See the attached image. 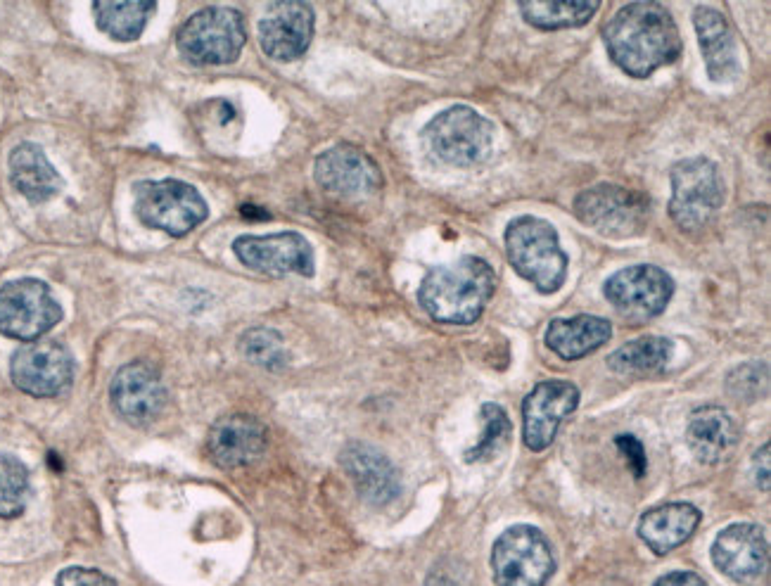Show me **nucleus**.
Returning a JSON list of instances; mask_svg holds the SVG:
<instances>
[{"label": "nucleus", "mask_w": 771, "mask_h": 586, "mask_svg": "<svg viewBox=\"0 0 771 586\" xmlns=\"http://www.w3.org/2000/svg\"><path fill=\"white\" fill-rule=\"evenodd\" d=\"M603 41L610 60L634 79H648L684 53L679 27L662 3H629L605 24Z\"/></svg>", "instance_id": "1"}, {"label": "nucleus", "mask_w": 771, "mask_h": 586, "mask_svg": "<svg viewBox=\"0 0 771 586\" xmlns=\"http://www.w3.org/2000/svg\"><path fill=\"white\" fill-rule=\"evenodd\" d=\"M496 290V273L482 257L435 266L418 290L420 307L446 326H470L484 314Z\"/></svg>", "instance_id": "2"}, {"label": "nucleus", "mask_w": 771, "mask_h": 586, "mask_svg": "<svg viewBox=\"0 0 771 586\" xmlns=\"http://www.w3.org/2000/svg\"><path fill=\"white\" fill-rule=\"evenodd\" d=\"M503 240L513 269L530 280L541 295H553L563 288L570 261L553 224L537 216H518L508 224Z\"/></svg>", "instance_id": "3"}, {"label": "nucleus", "mask_w": 771, "mask_h": 586, "mask_svg": "<svg viewBox=\"0 0 771 586\" xmlns=\"http://www.w3.org/2000/svg\"><path fill=\"white\" fill-rule=\"evenodd\" d=\"M669 181H672L669 216L681 231H700L715 219L724 205V178L712 159H681L672 167Z\"/></svg>", "instance_id": "4"}, {"label": "nucleus", "mask_w": 771, "mask_h": 586, "mask_svg": "<svg viewBox=\"0 0 771 586\" xmlns=\"http://www.w3.org/2000/svg\"><path fill=\"white\" fill-rule=\"evenodd\" d=\"M575 216L605 238H636L651 221V200L634 188L598 183L575 197Z\"/></svg>", "instance_id": "5"}, {"label": "nucleus", "mask_w": 771, "mask_h": 586, "mask_svg": "<svg viewBox=\"0 0 771 586\" xmlns=\"http://www.w3.org/2000/svg\"><path fill=\"white\" fill-rule=\"evenodd\" d=\"M247 41L245 22L233 8H205L178 29L176 46L193 65L219 67L231 65L242 53Z\"/></svg>", "instance_id": "6"}, {"label": "nucleus", "mask_w": 771, "mask_h": 586, "mask_svg": "<svg viewBox=\"0 0 771 586\" xmlns=\"http://www.w3.org/2000/svg\"><path fill=\"white\" fill-rule=\"evenodd\" d=\"M133 209L140 224L174 238H183L195 231L209 216V207L200 190L176 178L138 183Z\"/></svg>", "instance_id": "7"}, {"label": "nucleus", "mask_w": 771, "mask_h": 586, "mask_svg": "<svg viewBox=\"0 0 771 586\" xmlns=\"http://www.w3.org/2000/svg\"><path fill=\"white\" fill-rule=\"evenodd\" d=\"M556 572V556L546 534L532 525L508 527L492 549L496 586H544Z\"/></svg>", "instance_id": "8"}, {"label": "nucleus", "mask_w": 771, "mask_h": 586, "mask_svg": "<svg viewBox=\"0 0 771 586\" xmlns=\"http://www.w3.org/2000/svg\"><path fill=\"white\" fill-rule=\"evenodd\" d=\"M432 155L451 167H473L489 155L494 143V124L468 105H454L439 112L423 131Z\"/></svg>", "instance_id": "9"}, {"label": "nucleus", "mask_w": 771, "mask_h": 586, "mask_svg": "<svg viewBox=\"0 0 771 586\" xmlns=\"http://www.w3.org/2000/svg\"><path fill=\"white\" fill-rule=\"evenodd\" d=\"M62 321V307L46 283L22 278L0 288V333L12 340L36 342Z\"/></svg>", "instance_id": "10"}, {"label": "nucleus", "mask_w": 771, "mask_h": 586, "mask_svg": "<svg viewBox=\"0 0 771 586\" xmlns=\"http://www.w3.org/2000/svg\"><path fill=\"white\" fill-rule=\"evenodd\" d=\"M605 299L629 323H646L667 309L674 295V280L665 269L636 264L605 280Z\"/></svg>", "instance_id": "11"}, {"label": "nucleus", "mask_w": 771, "mask_h": 586, "mask_svg": "<svg viewBox=\"0 0 771 586\" xmlns=\"http://www.w3.org/2000/svg\"><path fill=\"white\" fill-rule=\"evenodd\" d=\"M235 257L247 269L266 276H297L311 278L316 271V257L311 242L295 231L271 235H240L233 242Z\"/></svg>", "instance_id": "12"}, {"label": "nucleus", "mask_w": 771, "mask_h": 586, "mask_svg": "<svg viewBox=\"0 0 771 586\" xmlns=\"http://www.w3.org/2000/svg\"><path fill=\"white\" fill-rule=\"evenodd\" d=\"M12 382L31 397H57L72 385L74 361L60 342L36 340L17 349L10 363Z\"/></svg>", "instance_id": "13"}, {"label": "nucleus", "mask_w": 771, "mask_h": 586, "mask_svg": "<svg viewBox=\"0 0 771 586\" xmlns=\"http://www.w3.org/2000/svg\"><path fill=\"white\" fill-rule=\"evenodd\" d=\"M579 406V390L572 382H539L522 401V439L532 454L549 449L558 428Z\"/></svg>", "instance_id": "14"}, {"label": "nucleus", "mask_w": 771, "mask_h": 586, "mask_svg": "<svg viewBox=\"0 0 771 586\" xmlns=\"http://www.w3.org/2000/svg\"><path fill=\"white\" fill-rule=\"evenodd\" d=\"M314 178L326 193L337 197H371L382 188V171L378 162L356 145H335L318 155Z\"/></svg>", "instance_id": "15"}, {"label": "nucleus", "mask_w": 771, "mask_h": 586, "mask_svg": "<svg viewBox=\"0 0 771 586\" xmlns=\"http://www.w3.org/2000/svg\"><path fill=\"white\" fill-rule=\"evenodd\" d=\"M110 397L119 416L138 428L157 420L167 404L162 378L150 363L143 361L126 363L124 368H119L112 380Z\"/></svg>", "instance_id": "16"}, {"label": "nucleus", "mask_w": 771, "mask_h": 586, "mask_svg": "<svg viewBox=\"0 0 771 586\" xmlns=\"http://www.w3.org/2000/svg\"><path fill=\"white\" fill-rule=\"evenodd\" d=\"M712 560L738 584L757 582L769 565V541L762 527L750 522L729 525L712 544Z\"/></svg>", "instance_id": "17"}, {"label": "nucleus", "mask_w": 771, "mask_h": 586, "mask_svg": "<svg viewBox=\"0 0 771 586\" xmlns=\"http://www.w3.org/2000/svg\"><path fill=\"white\" fill-rule=\"evenodd\" d=\"M314 27L309 3H273L259 22V43L271 60L295 62L309 50Z\"/></svg>", "instance_id": "18"}, {"label": "nucleus", "mask_w": 771, "mask_h": 586, "mask_svg": "<svg viewBox=\"0 0 771 586\" xmlns=\"http://www.w3.org/2000/svg\"><path fill=\"white\" fill-rule=\"evenodd\" d=\"M269 444V432L259 418L233 413L216 420L207 435V454L219 468L238 470L257 463Z\"/></svg>", "instance_id": "19"}, {"label": "nucleus", "mask_w": 771, "mask_h": 586, "mask_svg": "<svg viewBox=\"0 0 771 586\" xmlns=\"http://www.w3.org/2000/svg\"><path fill=\"white\" fill-rule=\"evenodd\" d=\"M340 463L363 501L373 503V506H387L399 496L401 480L397 468L371 444L354 442L344 447Z\"/></svg>", "instance_id": "20"}, {"label": "nucleus", "mask_w": 771, "mask_h": 586, "mask_svg": "<svg viewBox=\"0 0 771 586\" xmlns=\"http://www.w3.org/2000/svg\"><path fill=\"white\" fill-rule=\"evenodd\" d=\"M693 27L698 31L700 50H703L705 69L710 81L715 84H729L741 72L738 62V46L734 29L729 27L722 12L710 5H698L693 10Z\"/></svg>", "instance_id": "21"}, {"label": "nucleus", "mask_w": 771, "mask_h": 586, "mask_svg": "<svg viewBox=\"0 0 771 586\" xmlns=\"http://www.w3.org/2000/svg\"><path fill=\"white\" fill-rule=\"evenodd\" d=\"M700 520H703V513L693 503H665V506H655L641 515L639 537L655 556H667L693 537Z\"/></svg>", "instance_id": "22"}, {"label": "nucleus", "mask_w": 771, "mask_h": 586, "mask_svg": "<svg viewBox=\"0 0 771 586\" xmlns=\"http://www.w3.org/2000/svg\"><path fill=\"white\" fill-rule=\"evenodd\" d=\"M613 335L608 318L579 314L572 318H553L546 328V345L565 361H577L601 349Z\"/></svg>", "instance_id": "23"}, {"label": "nucleus", "mask_w": 771, "mask_h": 586, "mask_svg": "<svg viewBox=\"0 0 771 586\" xmlns=\"http://www.w3.org/2000/svg\"><path fill=\"white\" fill-rule=\"evenodd\" d=\"M686 442L693 456L705 466L722 463L736 444V425L719 406H703L688 418Z\"/></svg>", "instance_id": "24"}, {"label": "nucleus", "mask_w": 771, "mask_h": 586, "mask_svg": "<svg viewBox=\"0 0 771 586\" xmlns=\"http://www.w3.org/2000/svg\"><path fill=\"white\" fill-rule=\"evenodd\" d=\"M10 181L29 202H48L62 188L60 174L34 143H22L12 150Z\"/></svg>", "instance_id": "25"}, {"label": "nucleus", "mask_w": 771, "mask_h": 586, "mask_svg": "<svg viewBox=\"0 0 771 586\" xmlns=\"http://www.w3.org/2000/svg\"><path fill=\"white\" fill-rule=\"evenodd\" d=\"M672 354V340L658 335H646L615 349L608 356V368L620 375H655L665 371Z\"/></svg>", "instance_id": "26"}, {"label": "nucleus", "mask_w": 771, "mask_h": 586, "mask_svg": "<svg viewBox=\"0 0 771 586\" xmlns=\"http://www.w3.org/2000/svg\"><path fill=\"white\" fill-rule=\"evenodd\" d=\"M157 10V3H145V0H131V3H93V15L98 22V29L114 41L129 43L143 34L148 27V19Z\"/></svg>", "instance_id": "27"}, {"label": "nucleus", "mask_w": 771, "mask_h": 586, "mask_svg": "<svg viewBox=\"0 0 771 586\" xmlns=\"http://www.w3.org/2000/svg\"><path fill=\"white\" fill-rule=\"evenodd\" d=\"M522 17L532 27L553 31V29H575L584 27L596 15L601 3H579V0H525L518 5Z\"/></svg>", "instance_id": "28"}, {"label": "nucleus", "mask_w": 771, "mask_h": 586, "mask_svg": "<svg viewBox=\"0 0 771 586\" xmlns=\"http://www.w3.org/2000/svg\"><path fill=\"white\" fill-rule=\"evenodd\" d=\"M482 420V435L477 439L475 447L465 451V463H482L494 458L506 447L508 439L513 435V423L508 413L499 404H484L480 409Z\"/></svg>", "instance_id": "29"}, {"label": "nucleus", "mask_w": 771, "mask_h": 586, "mask_svg": "<svg viewBox=\"0 0 771 586\" xmlns=\"http://www.w3.org/2000/svg\"><path fill=\"white\" fill-rule=\"evenodd\" d=\"M29 501V470L15 456L0 454V518H17Z\"/></svg>", "instance_id": "30"}, {"label": "nucleus", "mask_w": 771, "mask_h": 586, "mask_svg": "<svg viewBox=\"0 0 771 586\" xmlns=\"http://www.w3.org/2000/svg\"><path fill=\"white\" fill-rule=\"evenodd\" d=\"M240 352L264 368H280L288 361L283 337L271 328H252L240 337Z\"/></svg>", "instance_id": "31"}, {"label": "nucleus", "mask_w": 771, "mask_h": 586, "mask_svg": "<svg viewBox=\"0 0 771 586\" xmlns=\"http://www.w3.org/2000/svg\"><path fill=\"white\" fill-rule=\"evenodd\" d=\"M767 385H769V373H767V363L760 361H750L738 366L736 371L729 373L726 378V390L738 401H755L760 399L762 394H767Z\"/></svg>", "instance_id": "32"}, {"label": "nucleus", "mask_w": 771, "mask_h": 586, "mask_svg": "<svg viewBox=\"0 0 771 586\" xmlns=\"http://www.w3.org/2000/svg\"><path fill=\"white\" fill-rule=\"evenodd\" d=\"M615 444H617V449L622 451L624 461H627L632 475L636 477V480H641V477L646 475V470H648V458H646V449H643V444L634 435H620L615 439Z\"/></svg>", "instance_id": "33"}, {"label": "nucleus", "mask_w": 771, "mask_h": 586, "mask_svg": "<svg viewBox=\"0 0 771 586\" xmlns=\"http://www.w3.org/2000/svg\"><path fill=\"white\" fill-rule=\"evenodd\" d=\"M55 586H117V582L100 570L67 568L65 572H60Z\"/></svg>", "instance_id": "34"}, {"label": "nucleus", "mask_w": 771, "mask_h": 586, "mask_svg": "<svg viewBox=\"0 0 771 586\" xmlns=\"http://www.w3.org/2000/svg\"><path fill=\"white\" fill-rule=\"evenodd\" d=\"M653 586H707V582L696 572H669V575L660 577Z\"/></svg>", "instance_id": "35"}, {"label": "nucleus", "mask_w": 771, "mask_h": 586, "mask_svg": "<svg viewBox=\"0 0 771 586\" xmlns=\"http://www.w3.org/2000/svg\"><path fill=\"white\" fill-rule=\"evenodd\" d=\"M757 461H762V466L760 463H755L757 484L762 487V492H769V444H764L762 451H757Z\"/></svg>", "instance_id": "36"}, {"label": "nucleus", "mask_w": 771, "mask_h": 586, "mask_svg": "<svg viewBox=\"0 0 771 586\" xmlns=\"http://www.w3.org/2000/svg\"><path fill=\"white\" fill-rule=\"evenodd\" d=\"M242 214H245V216H264V219H269V214H266V212H257V209H254V205H245V207H242Z\"/></svg>", "instance_id": "37"}]
</instances>
